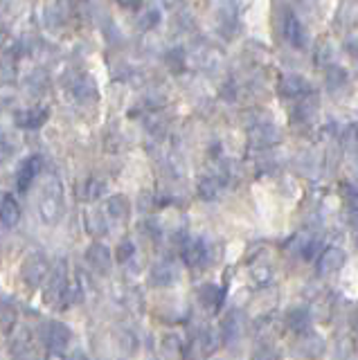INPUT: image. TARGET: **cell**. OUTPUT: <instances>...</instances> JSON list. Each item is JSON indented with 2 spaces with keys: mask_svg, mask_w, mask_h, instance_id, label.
<instances>
[{
  "mask_svg": "<svg viewBox=\"0 0 358 360\" xmlns=\"http://www.w3.org/2000/svg\"><path fill=\"white\" fill-rule=\"evenodd\" d=\"M0 202H3V205H0V217H3L5 223L14 225V223L18 221V207H16L14 198H12V196H5Z\"/></svg>",
  "mask_w": 358,
  "mask_h": 360,
  "instance_id": "cell-2",
  "label": "cell"
},
{
  "mask_svg": "<svg viewBox=\"0 0 358 360\" xmlns=\"http://www.w3.org/2000/svg\"><path fill=\"white\" fill-rule=\"evenodd\" d=\"M284 34H286V39L293 43V45H305V27H302V22L298 20V16L293 14H288L286 16V22H284Z\"/></svg>",
  "mask_w": 358,
  "mask_h": 360,
  "instance_id": "cell-1",
  "label": "cell"
},
{
  "mask_svg": "<svg viewBox=\"0 0 358 360\" xmlns=\"http://www.w3.org/2000/svg\"><path fill=\"white\" fill-rule=\"evenodd\" d=\"M46 120V112H41L39 115V110H32V112H23V115L18 117V122L23 124V127H27V129H37L39 124Z\"/></svg>",
  "mask_w": 358,
  "mask_h": 360,
  "instance_id": "cell-4",
  "label": "cell"
},
{
  "mask_svg": "<svg viewBox=\"0 0 358 360\" xmlns=\"http://www.w3.org/2000/svg\"><path fill=\"white\" fill-rule=\"evenodd\" d=\"M3 39H5V32H3V30H0V41H3Z\"/></svg>",
  "mask_w": 358,
  "mask_h": 360,
  "instance_id": "cell-5",
  "label": "cell"
},
{
  "mask_svg": "<svg viewBox=\"0 0 358 360\" xmlns=\"http://www.w3.org/2000/svg\"><path fill=\"white\" fill-rule=\"evenodd\" d=\"M39 172V158H30V160L20 167V176H18V185L20 187H27L30 185V180L34 178V174Z\"/></svg>",
  "mask_w": 358,
  "mask_h": 360,
  "instance_id": "cell-3",
  "label": "cell"
}]
</instances>
